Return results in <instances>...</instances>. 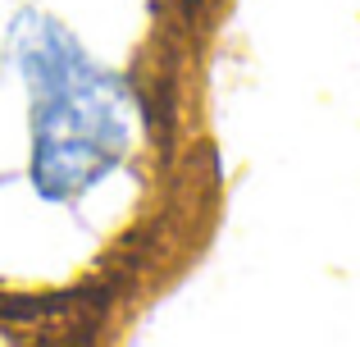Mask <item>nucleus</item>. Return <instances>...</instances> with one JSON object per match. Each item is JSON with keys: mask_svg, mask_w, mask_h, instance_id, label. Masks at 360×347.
<instances>
[{"mask_svg": "<svg viewBox=\"0 0 360 347\" xmlns=\"http://www.w3.org/2000/svg\"><path fill=\"white\" fill-rule=\"evenodd\" d=\"M14 60L27 87L32 187L46 201H78L137 137V101L51 14L14 23Z\"/></svg>", "mask_w": 360, "mask_h": 347, "instance_id": "1", "label": "nucleus"}]
</instances>
